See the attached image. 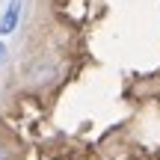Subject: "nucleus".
Listing matches in <instances>:
<instances>
[{"instance_id": "nucleus-1", "label": "nucleus", "mask_w": 160, "mask_h": 160, "mask_svg": "<svg viewBox=\"0 0 160 160\" xmlns=\"http://www.w3.org/2000/svg\"><path fill=\"white\" fill-rule=\"evenodd\" d=\"M18 18H21V0H9L3 18H0V36L12 33V30H15V24H18Z\"/></svg>"}, {"instance_id": "nucleus-2", "label": "nucleus", "mask_w": 160, "mask_h": 160, "mask_svg": "<svg viewBox=\"0 0 160 160\" xmlns=\"http://www.w3.org/2000/svg\"><path fill=\"white\" fill-rule=\"evenodd\" d=\"M3 53H6V51H3V45H0V59H3Z\"/></svg>"}]
</instances>
